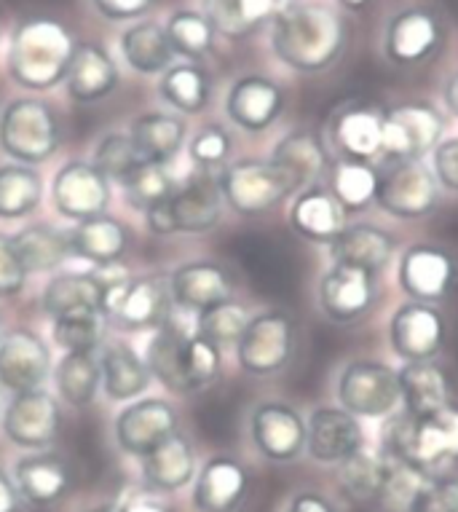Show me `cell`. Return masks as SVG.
I'll list each match as a JSON object with an SVG mask.
<instances>
[{
    "label": "cell",
    "mask_w": 458,
    "mask_h": 512,
    "mask_svg": "<svg viewBox=\"0 0 458 512\" xmlns=\"http://www.w3.org/2000/svg\"><path fill=\"white\" fill-rule=\"evenodd\" d=\"M164 30H167L169 43H172L177 57H185L188 62H199L215 49V27L209 25V19L201 11H175L167 19Z\"/></svg>",
    "instance_id": "obj_45"
},
{
    "label": "cell",
    "mask_w": 458,
    "mask_h": 512,
    "mask_svg": "<svg viewBox=\"0 0 458 512\" xmlns=\"http://www.w3.org/2000/svg\"><path fill=\"white\" fill-rule=\"evenodd\" d=\"M432 172L437 183L458 194V137L442 140L432 151Z\"/></svg>",
    "instance_id": "obj_55"
},
{
    "label": "cell",
    "mask_w": 458,
    "mask_h": 512,
    "mask_svg": "<svg viewBox=\"0 0 458 512\" xmlns=\"http://www.w3.org/2000/svg\"><path fill=\"white\" fill-rule=\"evenodd\" d=\"M121 57L140 76H159L175 65V49L169 43L164 25L153 19H140L121 33Z\"/></svg>",
    "instance_id": "obj_33"
},
{
    "label": "cell",
    "mask_w": 458,
    "mask_h": 512,
    "mask_svg": "<svg viewBox=\"0 0 458 512\" xmlns=\"http://www.w3.org/2000/svg\"><path fill=\"white\" fill-rule=\"evenodd\" d=\"M397 242L384 228L373 223H354L341 231V236L330 244V261L341 266H354L367 274H381L392 263Z\"/></svg>",
    "instance_id": "obj_28"
},
{
    "label": "cell",
    "mask_w": 458,
    "mask_h": 512,
    "mask_svg": "<svg viewBox=\"0 0 458 512\" xmlns=\"http://www.w3.org/2000/svg\"><path fill=\"white\" fill-rule=\"evenodd\" d=\"M338 403L357 419H384L402 405L400 373L384 362H349L338 378Z\"/></svg>",
    "instance_id": "obj_7"
},
{
    "label": "cell",
    "mask_w": 458,
    "mask_h": 512,
    "mask_svg": "<svg viewBox=\"0 0 458 512\" xmlns=\"http://www.w3.org/2000/svg\"><path fill=\"white\" fill-rule=\"evenodd\" d=\"M110 180L89 161H67L51 183V199L62 218L84 223L110 207Z\"/></svg>",
    "instance_id": "obj_12"
},
{
    "label": "cell",
    "mask_w": 458,
    "mask_h": 512,
    "mask_svg": "<svg viewBox=\"0 0 458 512\" xmlns=\"http://www.w3.org/2000/svg\"><path fill=\"white\" fill-rule=\"evenodd\" d=\"M295 354V322L287 311L268 309L250 317L244 328L236 357L242 370L252 376H274L290 365Z\"/></svg>",
    "instance_id": "obj_9"
},
{
    "label": "cell",
    "mask_w": 458,
    "mask_h": 512,
    "mask_svg": "<svg viewBox=\"0 0 458 512\" xmlns=\"http://www.w3.org/2000/svg\"><path fill=\"white\" fill-rule=\"evenodd\" d=\"M14 247L25 263L27 274L41 271H57L67 258H73V242L70 231H59L49 223H33L14 234Z\"/></svg>",
    "instance_id": "obj_39"
},
{
    "label": "cell",
    "mask_w": 458,
    "mask_h": 512,
    "mask_svg": "<svg viewBox=\"0 0 458 512\" xmlns=\"http://www.w3.org/2000/svg\"><path fill=\"white\" fill-rule=\"evenodd\" d=\"M172 301L185 311L212 309L217 303L234 298V277L231 271L215 261H191L177 266L169 277Z\"/></svg>",
    "instance_id": "obj_21"
},
{
    "label": "cell",
    "mask_w": 458,
    "mask_h": 512,
    "mask_svg": "<svg viewBox=\"0 0 458 512\" xmlns=\"http://www.w3.org/2000/svg\"><path fill=\"white\" fill-rule=\"evenodd\" d=\"M247 322H250V311L231 298V301H223L212 306V309L201 311L199 322H196V333L217 346L239 344Z\"/></svg>",
    "instance_id": "obj_47"
},
{
    "label": "cell",
    "mask_w": 458,
    "mask_h": 512,
    "mask_svg": "<svg viewBox=\"0 0 458 512\" xmlns=\"http://www.w3.org/2000/svg\"><path fill=\"white\" fill-rule=\"evenodd\" d=\"M445 105L453 116L458 118V73L456 76H450L448 86H445Z\"/></svg>",
    "instance_id": "obj_60"
},
{
    "label": "cell",
    "mask_w": 458,
    "mask_h": 512,
    "mask_svg": "<svg viewBox=\"0 0 458 512\" xmlns=\"http://www.w3.org/2000/svg\"><path fill=\"white\" fill-rule=\"evenodd\" d=\"M172 287L161 274H142V277L108 279L102 317L108 325L126 333L140 330H159L172 314Z\"/></svg>",
    "instance_id": "obj_6"
},
{
    "label": "cell",
    "mask_w": 458,
    "mask_h": 512,
    "mask_svg": "<svg viewBox=\"0 0 458 512\" xmlns=\"http://www.w3.org/2000/svg\"><path fill=\"white\" fill-rule=\"evenodd\" d=\"M392 352L405 362H429L445 346V317L432 303L410 301L389 322Z\"/></svg>",
    "instance_id": "obj_16"
},
{
    "label": "cell",
    "mask_w": 458,
    "mask_h": 512,
    "mask_svg": "<svg viewBox=\"0 0 458 512\" xmlns=\"http://www.w3.org/2000/svg\"><path fill=\"white\" fill-rule=\"evenodd\" d=\"M177 411L161 397H142L126 405L116 419V443L129 456L145 459L161 443L180 432Z\"/></svg>",
    "instance_id": "obj_13"
},
{
    "label": "cell",
    "mask_w": 458,
    "mask_h": 512,
    "mask_svg": "<svg viewBox=\"0 0 458 512\" xmlns=\"http://www.w3.org/2000/svg\"><path fill=\"white\" fill-rule=\"evenodd\" d=\"M51 376V352L38 333L11 330L0 341V387L11 395L43 389Z\"/></svg>",
    "instance_id": "obj_17"
},
{
    "label": "cell",
    "mask_w": 458,
    "mask_h": 512,
    "mask_svg": "<svg viewBox=\"0 0 458 512\" xmlns=\"http://www.w3.org/2000/svg\"><path fill=\"white\" fill-rule=\"evenodd\" d=\"M378 175L367 161L341 159L330 172V194L346 212L367 210L375 202Z\"/></svg>",
    "instance_id": "obj_44"
},
{
    "label": "cell",
    "mask_w": 458,
    "mask_h": 512,
    "mask_svg": "<svg viewBox=\"0 0 458 512\" xmlns=\"http://www.w3.org/2000/svg\"><path fill=\"white\" fill-rule=\"evenodd\" d=\"M43 202V177L27 164H0V218L19 220Z\"/></svg>",
    "instance_id": "obj_43"
},
{
    "label": "cell",
    "mask_w": 458,
    "mask_h": 512,
    "mask_svg": "<svg viewBox=\"0 0 458 512\" xmlns=\"http://www.w3.org/2000/svg\"><path fill=\"white\" fill-rule=\"evenodd\" d=\"M375 204L392 218H429L440 204V183L432 169L424 167V161H402L378 177Z\"/></svg>",
    "instance_id": "obj_10"
},
{
    "label": "cell",
    "mask_w": 458,
    "mask_h": 512,
    "mask_svg": "<svg viewBox=\"0 0 458 512\" xmlns=\"http://www.w3.org/2000/svg\"><path fill=\"white\" fill-rule=\"evenodd\" d=\"M338 3H341L343 9H349V11H362V9H367V6H370V3H373V0H338Z\"/></svg>",
    "instance_id": "obj_61"
},
{
    "label": "cell",
    "mask_w": 458,
    "mask_h": 512,
    "mask_svg": "<svg viewBox=\"0 0 458 512\" xmlns=\"http://www.w3.org/2000/svg\"><path fill=\"white\" fill-rule=\"evenodd\" d=\"M250 491V472L231 456H212L193 483V507L199 512H236Z\"/></svg>",
    "instance_id": "obj_22"
},
{
    "label": "cell",
    "mask_w": 458,
    "mask_h": 512,
    "mask_svg": "<svg viewBox=\"0 0 458 512\" xmlns=\"http://www.w3.org/2000/svg\"><path fill=\"white\" fill-rule=\"evenodd\" d=\"M75 49L73 33L59 19L27 17L11 33L6 70L27 92H49L67 78Z\"/></svg>",
    "instance_id": "obj_3"
},
{
    "label": "cell",
    "mask_w": 458,
    "mask_h": 512,
    "mask_svg": "<svg viewBox=\"0 0 458 512\" xmlns=\"http://www.w3.org/2000/svg\"><path fill=\"white\" fill-rule=\"evenodd\" d=\"M14 483L19 496L33 507H51L62 502L73 488V467L67 459L51 451L22 456L14 467Z\"/></svg>",
    "instance_id": "obj_25"
},
{
    "label": "cell",
    "mask_w": 458,
    "mask_h": 512,
    "mask_svg": "<svg viewBox=\"0 0 458 512\" xmlns=\"http://www.w3.org/2000/svg\"><path fill=\"white\" fill-rule=\"evenodd\" d=\"M121 185H124L126 204L137 212L153 210L156 204L167 202L177 191L175 177L161 164H140Z\"/></svg>",
    "instance_id": "obj_46"
},
{
    "label": "cell",
    "mask_w": 458,
    "mask_h": 512,
    "mask_svg": "<svg viewBox=\"0 0 458 512\" xmlns=\"http://www.w3.org/2000/svg\"><path fill=\"white\" fill-rule=\"evenodd\" d=\"M373 303L375 274L333 263L319 282V306L325 311V317L338 325H349V322L362 319L373 309Z\"/></svg>",
    "instance_id": "obj_20"
},
{
    "label": "cell",
    "mask_w": 458,
    "mask_h": 512,
    "mask_svg": "<svg viewBox=\"0 0 458 512\" xmlns=\"http://www.w3.org/2000/svg\"><path fill=\"white\" fill-rule=\"evenodd\" d=\"M408 512H458V480L429 478L410 494Z\"/></svg>",
    "instance_id": "obj_53"
},
{
    "label": "cell",
    "mask_w": 458,
    "mask_h": 512,
    "mask_svg": "<svg viewBox=\"0 0 458 512\" xmlns=\"http://www.w3.org/2000/svg\"><path fill=\"white\" fill-rule=\"evenodd\" d=\"M384 113L386 108H381L378 102H341L327 121L330 148L349 161H370L381 156Z\"/></svg>",
    "instance_id": "obj_11"
},
{
    "label": "cell",
    "mask_w": 458,
    "mask_h": 512,
    "mask_svg": "<svg viewBox=\"0 0 458 512\" xmlns=\"http://www.w3.org/2000/svg\"><path fill=\"white\" fill-rule=\"evenodd\" d=\"M86 512H116V510H110V507H92V510H86Z\"/></svg>",
    "instance_id": "obj_62"
},
{
    "label": "cell",
    "mask_w": 458,
    "mask_h": 512,
    "mask_svg": "<svg viewBox=\"0 0 458 512\" xmlns=\"http://www.w3.org/2000/svg\"><path fill=\"white\" fill-rule=\"evenodd\" d=\"M402 293L418 303H437L448 298L458 282V263L453 255L432 244H413L402 252L397 266Z\"/></svg>",
    "instance_id": "obj_14"
},
{
    "label": "cell",
    "mask_w": 458,
    "mask_h": 512,
    "mask_svg": "<svg viewBox=\"0 0 458 512\" xmlns=\"http://www.w3.org/2000/svg\"><path fill=\"white\" fill-rule=\"evenodd\" d=\"M100 370L102 389L113 403H129L134 397H140L150 387V378H153L145 360H140V354L121 341L102 346Z\"/></svg>",
    "instance_id": "obj_34"
},
{
    "label": "cell",
    "mask_w": 458,
    "mask_h": 512,
    "mask_svg": "<svg viewBox=\"0 0 458 512\" xmlns=\"http://www.w3.org/2000/svg\"><path fill=\"white\" fill-rule=\"evenodd\" d=\"M129 137H132L134 148L145 164L167 167L185 145L188 126L175 113L153 110V113H142V116L134 118L132 126H129Z\"/></svg>",
    "instance_id": "obj_32"
},
{
    "label": "cell",
    "mask_w": 458,
    "mask_h": 512,
    "mask_svg": "<svg viewBox=\"0 0 458 512\" xmlns=\"http://www.w3.org/2000/svg\"><path fill=\"white\" fill-rule=\"evenodd\" d=\"M217 183H220L225 204L239 212L242 218L266 215L279 207L284 199L303 191L298 180L271 159L234 161V164L223 167Z\"/></svg>",
    "instance_id": "obj_5"
},
{
    "label": "cell",
    "mask_w": 458,
    "mask_h": 512,
    "mask_svg": "<svg viewBox=\"0 0 458 512\" xmlns=\"http://www.w3.org/2000/svg\"><path fill=\"white\" fill-rule=\"evenodd\" d=\"M59 429H62V408L57 397L49 395L46 389L14 395L3 413V432L11 443L22 448L46 451L49 445L57 443Z\"/></svg>",
    "instance_id": "obj_15"
},
{
    "label": "cell",
    "mask_w": 458,
    "mask_h": 512,
    "mask_svg": "<svg viewBox=\"0 0 458 512\" xmlns=\"http://www.w3.org/2000/svg\"><path fill=\"white\" fill-rule=\"evenodd\" d=\"M159 94L185 116H196L212 100V78L199 62H175L167 73H161Z\"/></svg>",
    "instance_id": "obj_41"
},
{
    "label": "cell",
    "mask_w": 458,
    "mask_h": 512,
    "mask_svg": "<svg viewBox=\"0 0 458 512\" xmlns=\"http://www.w3.org/2000/svg\"><path fill=\"white\" fill-rule=\"evenodd\" d=\"M397 373L405 413L429 416L450 405V381L437 362H405Z\"/></svg>",
    "instance_id": "obj_37"
},
{
    "label": "cell",
    "mask_w": 458,
    "mask_h": 512,
    "mask_svg": "<svg viewBox=\"0 0 458 512\" xmlns=\"http://www.w3.org/2000/svg\"><path fill=\"white\" fill-rule=\"evenodd\" d=\"M250 435L271 462H295L306 451V421L287 403H260L250 416Z\"/></svg>",
    "instance_id": "obj_18"
},
{
    "label": "cell",
    "mask_w": 458,
    "mask_h": 512,
    "mask_svg": "<svg viewBox=\"0 0 458 512\" xmlns=\"http://www.w3.org/2000/svg\"><path fill=\"white\" fill-rule=\"evenodd\" d=\"M19 504H22V496L17 491V483L0 470V512H19Z\"/></svg>",
    "instance_id": "obj_58"
},
{
    "label": "cell",
    "mask_w": 458,
    "mask_h": 512,
    "mask_svg": "<svg viewBox=\"0 0 458 512\" xmlns=\"http://www.w3.org/2000/svg\"><path fill=\"white\" fill-rule=\"evenodd\" d=\"M70 242L78 258L94 263V266H113L129 250V228L121 220L110 218L108 212L100 218L75 223L70 231Z\"/></svg>",
    "instance_id": "obj_35"
},
{
    "label": "cell",
    "mask_w": 458,
    "mask_h": 512,
    "mask_svg": "<svg viewBox=\"0 0 458 512\" xmlns=\"http://www.w3.org/2000/svg\"><path fill=\"white\" fill-rule=\"evenodd\" d=\"M116 512H172L167 504H161L159 499L150 496H129Z\"/></svg>",
    "instance_id": "obj_59"
},
{
    "label": "cell",
    "mask_w": 458,
    "mask_h": 512,
    "mask_svg": "<svg viewBox=\"0 0 458 512\" xmlns=\"http://www.w3.org/2000/svg\"><path fill=\"white\" fill-rule=\"evenodd\" d=\"M185 341H188V333L169 325L167 319L156 330V336L150 338L148 352H145V365H148L150 376L175 395H191L188 378H185Z\"/></svg>",
    "instance_id": "obj_40"
},
{
    "label": "cell",
    "mask_w": 458,
    "mask_h": 512,
    "mask_svg": "<svg viewBox=\"0 0 458 512\" xmlns=\"http://www.w3.org/2000/svg\"><path fill=\"white\" fill-rule=\"evenodd\" d=\"M27 277L30 274H27L25 263L14 247V236L0 234V298L22 293Z\"/></svg>",
    "instance_id": "obj_54"
},
{
    "label": "cell",
    "mask_w": 458,
    "mask_h": 512,
    "mask_svg": "<svg viewBox=\"0 0 458 512\" xmlns=\"http://www.w3.org/2000/svg\"><path fill=\"white\" fill-rule=\"evenodd\" d=\"M142 462V480L150 491L175 494L185 488L196 475V451L185 435H172L156 451H150Z\"/></svg>",
    "instance_id": "obj_30"
},
{
    "label": "cell",
    "mask_w": 458,
    "mask_h": 512,
    "mask_svg": "<svg viewBox=\"0 0 458 512\" xmlns=\"http://www.w3.org/2000/svg\"><path fill=\"white\" fill-rule=\"evenodd\" d=\"M59 397L67 405L84 408L94 400L97 389L102 387L100 357L94 352H65V357L54 368Z\"/></svg>",
    "instance_id": "obj_42"
},
{
    "label": "cell",
    "mask_w": 458,
    "mask_h": 512,
    "mask_svg": "<svg viewBox=\"0 0 458 512\" xmlns=\"http://www.w3.org/2000/svg\"><path fill=\"white\" fill-rule=\"evenodd\" d=\"M201 6V14L209 19L217 35L239 41L260 30L266 22H274L282 9V0H201Z\"/></svg>",
    "instance_id": "obj_36"
},
{
    "label": "cell",
    "mask_w": 458,
    "mask_h": 512,
    "mask_svg": "<svg viewBox=\"0 0 458 512\" xmlns=\"http://www.w3.org/2000/svg\"><path fill=\"white\" fill-rule=\"evenodd\" d=\"M118 81H121V76H118L116 62L108 54V49H102L100 43L92 41L78 43L73 65H70V73L65 78L70 100L84 102V105L100 102L116 92Z\"/></svg>",
    "instance_id": "obj_27"
},
{
    "label": "cell",
    "mask_w": 458,
    "mask_h": 512,
    "mask_svg": "<svg viewBox=\"0 0 458 512\" xmlns=\"http://www.w3.org/2000/svg\"><path fill=\"white\" fill-rule=\"evenodd\" d=\"M62 126L49 102L17 97L0 113V151L17 164H43L59 151Z\"/></svg>",
    "instance_id": "obj_4"
},
{
    "label": "cell",
    "mask_w": 458,
    "mask_h": 512,
    "mask_svg": "<svg viewBox=\"0 0 458 512\" xmlns=\"http://www.w3.org/2000/svg\"><path fill=\"white\" fill-rule=\"evenodd\" d=\"M94 167L100 169L102 175L108 177V180H118V183H124L126 177L132 175L134 169L145 164L140 159V153L134 148L132 137L124 135V132H110L97 143L94 148Z\"/></svg>",
    "instance_id": "obj_49"
},
{
    "label": "cell",
    "mask_w": 458,
    "mask_h": 512,
    "mask_svg": "<svg viewBox=\"0 0 458 512\" xmlns=\"http://www.w3.org/2000/svg\"><path fill=\"white\" fill-rule=\"evenodd\" d=\"M287 512H335L333 504L327 502L322 494H314V491H303V494L292 496Z\"/></svg>",
    "instance_id": "obj_57"
},
{
    "label": "cell",
    "mask_w": 458,
    "mask_h": 512,
    "mask_svg": "<svg viewBox=\"0 0 458 512\" xmlns=\"http://www.w3.org/2000/svg\"><path fill=\"white\" fill-rule=\"evenodd\" d=\"M271 161L287 169L298 180L300 188H311L330 169L327 145L322 143V137L309 132V129H298V132L284 135L276 143Z\"/></svg>",
    "instance_id": "obj_38"
},
{
    "label": "cell",
    "mask_w": 458,
    "mask_h": 512,
    "mask_svg": "<svg viewBox=\"0 0 458 512\" xmlns=\"http://www.w3.org/2000/svg\"><path fill=\"white\" fill-rule=\"evenodd\" d=\"M290 226L306 242L330 247L349 223H346V210L338 204V199L325 188L311 185L295 194V202L290 207Z\"/></svg>",
    "instance_id": "obj_26"
},
{
    "label": "cell",
    "mask_w": 458,
    "mask_h": 512,
    "mask_svg": "<svg viewBox=\"0 0 458 512\" xmlns=\"http://www.w3.org/2000/svg\"><path fill=\"white\" fill-rule=\"evenodd\" d=\"M167 207L172 212L175 234H204L220 223L225 199L217 177L201 172L169 196Z\"/></svg>",
    "instance_id": "obj_23"
},
{
    "label": "cell",
    "mask_w": 458,
    "mask_h": 512,
    "mask_svg": "<svg viewBox=\"0 0 458 512\" xmlns=\"http://www.w3.org/2000/svg\"><path fill=\"white\" fill-rule=\"evenodd\" d=\"M54 341L65 352H97L105 333V317L102 314H78V317L54 319Z\"/></svg>",
    "instance_id": "obj_51"
},
{
    "label": "cell",
    "mask_w": 458,
    "mask_h": 512,
    "mask_svg": "<svg viewBox=\"0 0 458 512\" xmlns=\"http://www.w3.org/2000/svg\"><path fill=\"white\" fill-rule=\"evenodd\" d=\"M231 151H234V140L223 124H204L188 143V156L201 172L223 169L225 161L231 159Z\"/></svg>",
    "instance_id": "obj_52"
},
{
    "label": "cell",
    "mask_w": 458,
    "mask_h": 512,
    "mask_svg": "<svg viewBox=\"0 0 458 512\" xmlns=\"http://www.w3.org/2000/svg\"><path fill=\"white\" fill-rule=\"evenodd\" d=\"M346 46V27L322 3H287L271 22V49L298 73L333 68Z\"/></svg>",
    "instance_id": "obj_1"
},
{
    "label": "cell",
    "mask_w": 458,
    "mask_h": 512,
    "mask_svg": "<svg viewBox=\"0 0 458 512\" xmlns=\"http://www.w3.org/2000/svg\"><path fill=\"white\" fill-rule=\"evenodd\" d=\"M284 110V92L263 76H244L234 81L225 97V113L244 132H266Z\"/></svg>",
    "instance_id": "obj_24"
},
{
    "label": "cell",
    "mask_w": 458,
    "mask_h": 512,
    "mask_svg": "<svg viewBox=\"0 0 458 512\" xmlns=\"http://www.w3.org/2000/svg\"><path fill=\"white\" fill-rule=\"evenodd\" d=\"M156 0H92L94 11L108 22H129L145 17Z\"/></svg>",
    "instance_id": "obj_56"
},
{
    "label": "cell",
    "mask_w": 458,
    "mask_h": 512,
    "mask_svg": "<svg viewBox=\"0 0 458 512\" xmlns=\"http://www.w3.org/2000/svg\"><path fill=\"white\" fill-rule=\"evenodd\" d=\"M381 454L416 478H440L448 464L458 462V405H445L429 416L392 413L381 432Z\"/></svg>",
    "instance_id": "obj_2"
},
{
    "label": "cell",
    "mask_w": 458,
    "mask_h": 512,
    "mask_svg": "<svg viewBox=\"0 0 458 512\" xmlns=\"http://www.w3.org/2000/svg\"><path fill=\"white\" fill-rule=\"evenodd\" d=\"M3 336H6V333H3V319H0V341H3Z\"/></svg>",
    "instance_id": "obj_63"
},
{
    "label": "cell",
    "mask_w": 458,
    "mask_h": 512,
    "mask_svg": "<svg viewBox=\"0 0 458 512\" xmlns=\"http://www.w3.org/2000/svg\"><path fill=\"white\" fill-rule=\"evenodd\" d=\"M440 46V25L429 11H402L386 27V57L397 65L421 62Z\"/></svg>",
    "instance_id": "obj_31"
},
{
    "label": "cell",
    "mask_w": 458,
    "mask_h": 512,
    "mask_svg": "<svg viewBox=\"0 0 458 512\" xmlns=\"http://www.w3.org/2000/svg\"><path fill=\"white\" fill-rule=\"evenodd\" d=\"M105 285L108 279H100L97 274H81V271L57 274L43 290L41 306L51 319L102 314Z\"/></svg>",
    "instance_id": "obj_29"
},
{
    "label": "cell",
    "mask_w": 458,
    "mask_h": 512,
    "mask_svg": "<svg viewBox=\"0 0 458 512\" xmlns=\"http://www.w3.org/2000/svg\"><path fill=\"white\" fill-rule=\"evenodd\" d=\"M220 368H223L220 346L207 341L199 333L188 336V341H185V378H188L191 395L212 387L220 376Z\"/></svg>",
    "instance_id": "obj_50"
},
{
    "label": "cell",
    "mask_w": 458,
    "mask_h": 512,
    "mask_svg": "<svg viewBox=\"0 0 458 512\" xmlns=\"http://www.w3.org/2000/svg\"><path fill=\"white\" fill-rule=\"evenodd\" d=\"M365 448V432L357 416L343 408H317L306 421V454L314 462L343 464Z\"/></svg>",
    "instance_id": "obj_19"
},
{
    "label": "cell",
    "mask_w": 458,
    "mask_h": 512,
    "mask_svg": "<svg viewBox=\"0 0 458 512\" xmlns=\"http://www.w3.org/2000/svg\"><path fill=\"white\" fill-rule=\"evenodd\" d=\"M341 480L346 491L359 499H370V496H381L386 486V459L384 454H373V451H357V454L341 464Z\"/></svg>",
    "instance_id": "obj_48"
},
{
    "label": "cell",
    "mask_w": 458,
    "mask_h": 512,
    "mask_svg": "<svg viewBox=\"0 0 458 512\" xmlns=\"http://www.w3.org/2000/svg\"><path fill=\"white\" fill-rule=\"evenodd\" d=\"M445 118L429 102H405L384 113L381 156L397 161H424L442 143Z\"/></svg>",
    "instance_id": "obj_8"
}]
</instances>
